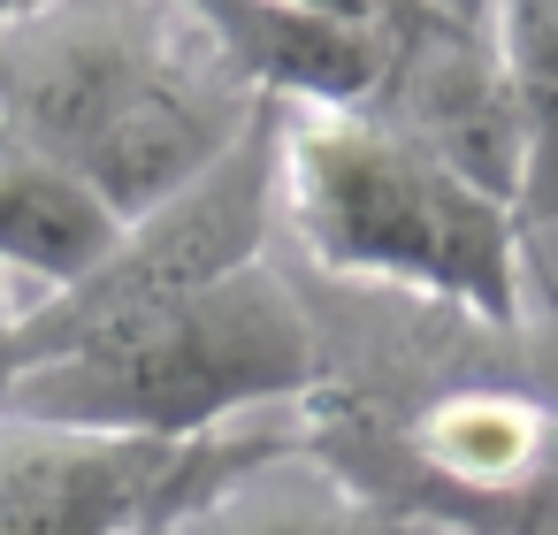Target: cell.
I'll return each instance as SVG.
<instances>
[{"instance_id": "obj_1", "label": "cell", "mask_w": 558, "mask_h": 535, "mask_svg": "<svg viewBox=\"0 0 558 535\" xmlns=\"http://www.w3.org/2000/svg\"><path fill=\"white\" fill-rule=\"evenodd\" d=\"M276 108L192 0H39L0 24V131L93 177L123 222L199 184Z\"/></svg>"}, {"instance_id": "obj_2", "label": "cell", "mask_w": 558, "mask_h": 535, "mask_svg": "<svg viewBox=\"0 0 558 535\" xmlns=\"http://www.w3.org/2000/svg\"><path fill=\"white\" fill-rule=\"evenodd\" d=\"M276 222L352 291L451 306L489 329L527 321L520 207L466 184L360 100H283Z\"/></svg>"}, {"instance_id": "obj_3", "label": "cell", "mask_w": 558, "mask_h": 535, "mask_svg": "<svg viewBox=\"0 0 558 535\" xmlns=\"http://www.w3.org/2000/svg\"><path fill=\"white\" fill-rule=\"evenodd\" d=\"M322 367L329 352L314 299L260 253L123 344L9 375L0 413L146 443H199L253 413L306 405L322 390Z\"/></svg>"}, {"instance_id": "obj_4", "label": "cell", "mask_w": 558, "mask_h": 535, "mask_svg": "<svg viewBox=\"0 0 558 535\" xmlns=\"http://www.w3.org/2000/svg\"><path fill=\"white\" fill-rule=\"evenodd\" d=\"M276 131H283V108L238 154H222L199 184H184L177 199L138 215L123 230V245L85 283L24 299L16 321H9V375L70 360V352L123 344L146 321H161L184 299H199L207 283H222L230 268L260 260L268 253V222H276Z\"/></svg>"}, {"instance_id": "obj_5", "label": "cell", "mask_w": 558, "mask_h": 535, "mask_svg": "<svg viewBox=\"0 0 558 535\" xmlns=\"http://www.w3.org/2000/svg\"><path fill=\"white\" fill-rule=\"evenodd\" d=\"M360 108L398 123L413 146H428L436 161H451L466 184L497 192L505 207H520L535 184V123L482 9L436 0L421 24H405Z\"/></svg>"}, {"instance_id": "obj_6", "label": "cell", "mask_w": 558, "mask_h": 535, "mask_svg": "<svg viewBox=\"0 0 558 535\" xmlns=\"http://www.w3.org/2000/svg\"><path fill=\"white\" fill-rule=\"evenodd\" d=\"M169 535H451V527L337 474L306 443L299 405H283L207 436V466L192 497L169 512Z\"/></svg>"}, {"instance_id": "obj_7", "label": "cell", "mask_w": 558, "mask_h": 535, "mask_svg": "<svg viewBox=\"0 0 558 535\" xmlns=\"http://www.w3.org/2000/svg\"><path fill=\"white\" fill-rule=\"evenodd\" d=\"M192 474L199 443L0 413V535H138L184 504Z\"/></svg>"}, {"instance_id": "obj_8", "label": "cell", "mask_w": 558, "mask_h": 535, "mask_svg": "<svg viewBox=\"0 0 558 535\" xmlns=\"http://www.w3.org/2000/svg\"><path fill=\"white\" fill-rule=\"evenodd\" d=\"M123 230L131 222L93 177H77L70 161H54L16 131H0V283L16 299L85 283L123 245Z\"/></svg>"}, {"instance_id": "obj_9", "label": "cell", "mask_w": 558, "mask_h": 535, "mask_svg": "<svg viewBox=\"0 0 558 535\" xmlns=\"http://www.w3.org/2000/svg\"><path fill=\"white\" fill-rule=\"evenodd\" d=\"M253 9H276V16H306V24H337V32H383L398 39L405 24H421L436 0H253Z\"/></svg>"}, {"instance_id": "obj_10", "label": "cell", "mask_w": 558, "mask_h": 535, "mask_svg": "<svg viewBox=\"0 0 558 535\" xmlns=\"http://www.w3.org/2000/svg\"><path fill=\"white\" fill-rule=\"evenodd\" d=\"M16 306H24V299L0 283V382H9V321H16Z\"/></svg>"}, {"instance_id": "obj_11", "label": "cell", "mask_w": 558, "mask_h": 535, "mask_svg": "<svg viewBox=\"0 0 558 535\" xmlns=\"http://www.w3.org/2000/svg\"><path fill=\"white\" fill-rule=\"evenodd\" d=\"M24 9H39V0H0V24H16Z\"/></svg>"}, {"instance_id": "obj_12", "label": "cell", "mask_w": 558, "mask_h": 535, "mask_svg": "<svg viewBox=\"0 0 558 535\" xmlns=\"http://www.w3.org/2000/svg\"><path fill=\"white\" fill-rule=\"evenodd\" d=\"M459 9H466V0H459Z\"/></svg>"}, {"instance_id": "obj_13", "label": "cell", "mask_w": 558, "mask_h": 535, "mask_svg": "<svg viewBox=\"0 0 558 535\" xmlns=\"http://www.w3.org/2000/svg\"><path fill=\"white\" fill-rule=\"evenodd\" d=\"M466 9H474V0H466Z\"/></svg>"}]
</instances>
